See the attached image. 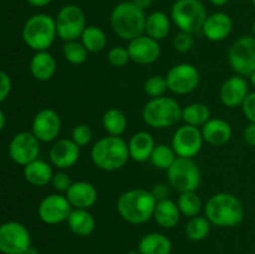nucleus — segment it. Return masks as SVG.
Returning <instances> with one entry per match:
<instances>
[{
  "mask_svg": "<svg viewBox=\"0 0 255 254\" xmlns=\"http://www.w3.org/2000/svg\"><path fill=\"white\" fill-rule=\"evenodd\" d=\"M204 216L212 226L232 228L243 222L244 207L237 196L228 192H219L206 202Z\"/></svg>",
  "mask_w": 255,
  "mask_h": 254,
  "instance_id": "nucleus-1",
  "label": "nucleus"
},
{
  "mask_svg": "<svg viewBox=\"0 0 255 254\" xmlns=\"http://www.w3.org/2000/svg\"><path fill=\"white\" fill-rule=\"evenodd\" d=\"M156 198L151 191L133 188L124 192L117 199V212L129 224H143L153 218Z\"/></svg>",
  "mask_w": 255,
  "mask_h": 254,
  "instance_id": "nucleus-2",
  "label": "nucleus"
},
{
  "mask_svg": "<svg viewBox=\"0 0 255 254\" xmlns=\"http://www.w3.org/2000/svg\"><path fill=\"white\" fill-rule=\"evenodd\" d=\"M146 17L147 15L143 9L137 6L133 1L125 0L112 9L110 24L117 36L131 41L134 37L144 34Z\"/></svg>",
  "mask_w": 255,
  "mask_h": 254,
  "instance_id": "nucleus-3",
  "label": "nucleus"
},
{
  "mask_svg": "<svg viewBox=\"0 0 255 254\" xmlns=\"http://www.w3.org/2000/svg\"><path fill=\"white\" fill-rule=\"evenodd\" d=\"M91 159L95 166L102 171H119L126 166L129 159L128 144L121 136L107 134L92 146Z\"/></svg>",
  "mask_w": 255,
  "mask_h": 254,
  "instance_id": "nucleus-4",
  "label": "nucleus"
},
{
  "mask_svg": "<svg viewBox=\"0 0 255 254\" xmlns=\"http://www.w3.org/2000/svg\"><path fill=\"white\" fill-rule=\"evenodd\" d=\"M56 37L55 17L45 12L30 16L22 27V40L35 52L49 50Z\"/></svg>",
  "mask_w": 255,
  "mask_h": 254,
  "instance_id": "nucleus-5",
  "label": "nucleus"
},
{
  "mask_svg": "<svg viewBox=\"0 0 255 254\" xmlns=\"http://www.w3.org/2000/svg\"><path fill=\"white\" fill-rule=\"evenodd\" d=\"M142 119L152 128H167L182 120V107L176 99L166 95L149 99L142 109Z\"/></svg>",
  "mask_w": 255,
  "mask_h": 254,
  "instance_id": "nucleus-6",
  "label": "nucleus"
},
{
  "mask_svg": "<svg viewBox=\"0 0 255 254\" xmlns=\"http://www.w3.org/2000/svg\"><path fill=\"white\" fill-rule=\"evenodd\" d=\"M208 12L201 0H176L171 6L172 22L179 29L189 34L201 31Z\"/></svg>",
  "mask_w": 255,
  "mask_h": 254,
  "instance_id": "nucleus-7",
  "label": "nucleus"
},
{
  "mask_svg": "<svg viewBox=\"0 0 255 254\" xmlns=\"http://www.w3.org/2000/svg\"><path fill=\"white\" fill-rule=\"evenodd\" d=\"M167 178L169 186L179 193L197 191L202 181L201 169L193 158L177 157L173 164L167 169Z\"/></svg>",
  "mask_w": 255,
  "mask_h": 254,
  "instance_id": "nucleus-8",
  "label": "nucleus"
},
{
  "mask_svg": "<svg viewBox=\"0 0 255 254\" xmlns=\"http://www.w3.org/2000/svg\"><path fill=\"white\" fill-rule=\"evenodd\" d=\"M57 37L66 41L79 40L86 29V15L76 4H66L55 16Z\"/></svg>",
  "mask_w": 255,
  "mask_h": 254,
  "instance_id": "nucleus-9",
  "label": "nucleus"
},
{
  "mask_svg": "<svg viewBox=\"0 0 255 254\" xmlns=\"http://www.w3.org/2000/svg\"><path fill=\"white\" fill-rule=\"evenodd\" d=\"M228 62L241 76H251L255 71V37L244 35L237 39L228 50Z\"/></svg>",
  "mask_w": 255,
  "mask_h": 254,
  "instance_id": "nucleus-10",
  "label": "nucleus"
},
{
  "mask_svg": "<svg viewBox=\"0 0 255 254\" xmlns=\"http://www.w3.org/2000/svg\"><path fill=\"white\" fill-rule=\"evenodd\" d=\"M31 247V236L24 224L6 222L0 226V252L2 254H24Z\"/></svg>",
  "mask_w": 255,
  "mask_h": 254,
  "instance_id": "nucleus-11",
  "label": "nucleus"
},
{
  "mask_svg": "<svg viewBox=\"0 0 255 254\" xmlns=\"http://www.w3.org/2000/svg\"><path fill=\"white\" fill-rule=\"evenodd\" d=\"M168 90L174 95H188L198 87L201 75L194 65L188 62L176 64L167 71Z\"/></svg>",
  "mask_w": 255,
  "mask_h": 254,
  "instance_id": "nucleus-12",
  "label": "nucleus"
},
{
  "mask_svg": "<svg viewBox=\"0 0 255 254\" xmlns=\"http://www.w3.org/2000/svg\"><path fill=\"white\" fill-rule=\"evenodd\" d=\"M203 143L204 139L201 128L184 124L173 133L171 146L177 157L193 158L202 151Z\"/></svg>",
  "mask_w": 255,
  "mask_h": 254,
  "instance_id": "nucleus-13",
  "label": "nucleus"
},
{
  "mask_svg": "<svg viewBox=\"0 0 255 254\" xmlns=\"http://www.w3.org/2000/svg\"><path fill=\"white\" fill-rule=\"evenodd\" d=\"M71 211L72 207L66 196L57 192L44 197L37 207L39 218L49 226H56L66 222Z\"/></svg>",
  "mask_w": 255,
  "mask_h": 254,
  "instance_id": "nucleus-14",
  "label": "nucleus"
},
{
  "mask_svg": "<svg viewBox=\"0 0 255 254\" xmlns=\"http://www.w3.org/2000/svg\"><path fill=\"white\" fill-rule=\"evenodd\" d=\"M9 154L15 163L26 166L27 163L39 158L40 141L32 132H19L10 141Z\"/></svg>",
  "mask_w": 255,
  "mask_h": 254,
  "instance_id": "nucleus-15",
  "label": "nucleus"
},
{
  "mask_svg": "<svg viewBox=\"0 0 255 254\" xmlns=\"http://www.w3.org/2000/svg\"><path fill=\"white\" fill-rule=\"evenodd\" d=\"M61 131V117L54 109H42L32 119L31 132L40 142L56 141Z\"/></svg>",
  "mask_w": 255,
  "mask_h": 254,
  "instance_id": "nucleus-16",
  "label": "nucleus"
},
{
  "mask_svg": "<svg viewBox=\"0 0 255 254\" xmlns=\"http://www.w3.org/2000/svg\"><path fill=\"white\" fill-rule=\"evenodd\" d=\"M129 59L138 65H151L156 62L161 56L159 41L152 39L148 35H139L134 37L127 45Z\"/></svg>",
  "mask_w": 255,
  "mask_h": 254,
  "instance_id": "nucleus-17",
  "label": "nucleus"
},
{
  "mask_svg": "<svg viewBox=\"0 0 255 254\" xmlns=\"http://www.w3.org/2000/svg\"><path fill=\"white\" fill-rule=\"evenodd\" d=\"M80 148L81 147L77 146L71 138L56 139L50 147V163L57 169L66 171L77 163L80 158Z\"/></svg>",
  "mask_w": 255,
  "mask_h": 254,
  "instance_id": "nucleus-18",
  "label": "nucleus"
},
{
  "mask_svg": "<svg viewBox=\"0 0 255 254\" xmlns=\"http://www.w3.org/2000/svg\"><path fill=\"white\" fill-rule=\"evenodd\" d=\"M249 95V84L246 77L234 75L222 84L219 90L221 102L228 109H237L242 106Z\"/></svg>",
  "mask_w": 255,
  "mask_h": 254,
  "instance_id": "nucleus-19",
  "label": "nucleus"
},
{
  "mask_svg": "<svg viewBox=\"0 0 255 254\" xmlns=\"http://www.w3.org/2000/svg\"><path fill=\"white\" fill-rule=\"evenodd\" d=\"M201 31L209 41H223L233 31V20L223 11L212 12L207 16Z\"/></svg>",
  "mask_w": 255,
  "mask_h": 254,
  "instance_id": "nucleus-20",
  "label": "nucleus"
},
{
  "mask_svg": "<svg viewBox=\"0 0 255 254\" xmlns=\"http://www.w3.org/2000/svg\"><path fill=\"white\" fill-rule=\"evenodd\" d=\"M65 196L72 208L76 209H90L95 206L99 198L96 187L87 181L72 182Z\"/></svg>",
  "mask_w": 255,
  "mask_h": 254,
  "instance_id": "nucleus-21",
  "label": "nucleus"
},
{
  "mask_svg": "<svg viewBox=\"0 0 255 254\" xmlns=\"http://www.w3.org/2000/svg\"><path fill=\"white\" fill-rule=\"evenodd\" d=\"M202 136L206 143L211 146H223L228 143L233 134L231 124L223 119H209L203 126L201 127Z\"/></svg>",
  "mask_w": 255,
  "mask_h": 254,
  "instance_id": "nucleus-22",
  "label": "nucleus"
},
{
  "mask_svg": "<svg viewBox=\"0 0 255 254\" xmlns=\"http://www.w3.org/2000/svg\"><path fill=\"white\" fill-rule=\"evenodd\" d=\"M127 144H128L129 158L138 163L148 161L156 146L153 136L147 131H138L132 134Z\"/></svg>",
  "mask_w": 255,
  "mask_h": 254,
  "instance_id": "nucleus-23",
  "label": "nucleus"
},
{
  "mask_svg": "<svg viewBox=\"0 0 255 254\" xmlns=\"http://www.w3.org/2000/svg\"><path fill=\"white\" fill-rule=\"evenodd\" d=\"M30 72L37 81H49L56 72V60L47 50L36 51L30 60Z\"/></svg>",
  "mask_w": 255,
  "mask_h": 254,
  "instance_id": "nucleus-24",
  "label": "nucleus"
},
{
  "mask_svg": "<svg viewBox=\"0 0 255 254\" xmlns=\"http://www.w3.org/2000/svg\"><path fill=\"white\" fill-rule=\"evenodd\" d=\"M181 212L174 201L167 198L157 201L153 212V219L161 228L172 229L179 223Z\"/></svg>",
  "mask_w": 255,
  "mask_h": 254,
  "instance_id": "nucleus-25",
  "label": "nucleus"
},
{
  "mask_svg": "<svg viewBox=\"0 0 255 254\" xmlns=\"http://www.w3.org/2000/svg\"><path fill=\"white\" fill-rule=\"evenodd\" d=\"M66 223L70 231L77 237L91 236L96 228L95 217L89 209L72 208Z\"/></svg>",
  "mask_w": 255,
  "mask_h": 254,
  "instance_id": "nucleus-26",
  "label": "nucleus"
},
{
  "mask_svg": "<svg viewBox=\"0 0 255 254\" xmlns=\"http://www.w3.org/2000/svg\"><path fill=\"white\" fill-rule=\"evenodd\" d=\"M54 173L52 164L44 159L37 158L24 166L25 179L35 187H44L51 183Z\"/></svg>",
  "mask_w": 255,
  "mask_h": 254,
  "instance_id": "nucleus-27",
  "label": "nucleus"
},
{
  "mask_svg": "<svg viewBox=\"0 0 255 254\" xmlns=\"http://www.w3.org/2000/svg\"><path fill=\"white\" fill-rule=\"evenodd\" d=\"M137 249L141 254H171L172 242L166 234L151 232L139 239Z\"/></svg>",
  "mask_w": 255,
  "mask_h": 254,
  "instance_id": "nucleus-28",
  "label": "nucleus"
},
{
  "mask_svg": "<svg viewBox=\"0 0 255 254\" xmlns=\"http://www.w3.org/2000/svg\"><path fill=\"white\" fill-rule=\"evenodd\" d=\"M171 17L164 11H152L146 17L144 34L157 41L164 40L171 31Z\"/></svg>",
  "mask_w": 255,
  "mask_h": 254,
  "instance_id": "nucleus-29",
  "label": "nucleus"
},
{
  "mask_svg": "<svg viewBox=\"0 0 255 254\" xmlns=\"http://www.w3.org/2000/svg\"><path fill=\"white\" fill-rule=\"evenodd\" d=\"M80 41L84 44L87 51L96 54V52H101L107 46V35L100 26L87 25L80 37Z\"/></svg>",
  "mask_w": 255,
  "mask_h": 254,
  "instance_id": "nucleus-30",
  "label": "nucleus"
},
{
  "mask_svg": "<svg viewBox=\"0 0 255 254\" xmlns=\"http://www.w3.org/2000/svg\"><path fill=\"white\" fill-rule=\"evenodd\" d=\"M211 119V111L208 106L202 102H192L182 107V121L189 126L201 128Z\"/></svg>",
  "mask_w": 255,
  "mask_h": 254,
  "instance_id": "nucleus-31",
  "label": "nucleus"
},
{
  "mask_svg": "<svg viewBox=\"0 0 255 254\" xmlns=\"http://www.w3.org/2000/svg\"><path fill=\"white\" fill-rule=\"evenodd\" d=\"M102 126L110 136H122L127 128V117L121 110L109 109L102 116Z\"/></svg>",
  "mask_w": 255,
  "mask_h": 254,
  "instance_id": "nucleus-32",
  "label": "nucleus"
},
{
  "mask_svg": "<svg viewBox=\"0 0 255 254\" xmlns=\"http://www.w3.org/2000/svg\"><path fill=\"white\" fill-rule=\"evenodd\" d=\"M211 222L206 216H196L189 218L186 224L184 233L186 237L192 242H201L208 237L211 232Z\"/></svg>",
  "mask_w": 255,
  "mask_h": 254,
  "instance_id": "nucleus-33",
  "label": "nucleus"
},
{
  "mask_svg": "<svg viewBox=\"0 0 255 254\" xmlns=\"http://www.w3.org/2000/svg\"><path fill=\"white\" fill-rule=\"evenodd\" d=\"M176 203L178 206L181 214L189 217V218L199 216L202 207H203L201 197L197 193V191L182 192V193H179Z\"/></svg>",
  "mask_w": 255,
  "mask_h": 254,
  "instance_id": "nucleus-34",
  "label": "nucleus"
},
{
  "mask_svg": "<svg viewBox=\"0 0 255 254\" xmlns=\"http://www.w3.org/2000/svg\"><path fill=\"white\" fill-rule=\"evenodd\" d=\"M176 158L177 154L172 148V146H168L166 143H158L154 146L151 157H149V161L156 168L167 171L173 164Z\"/></svg>",
  "mask_w": 255,
  "mask_h": 254,
  "instance_id": "nucleus-35",
  "label": "nucleus"
},
{
  "mask_svg": "<svg viewBox=\"0 0 255 254\" xmlns=\"http://www.w3.org/2000/svg\"><path fill=\"white\" fill-rule=\"evenodd\" d=\"M62 55L65 60L71 65H82L86 62L89 57V51L79 40H72V41L64 42L62 46Z\"/></svg>",
  "mask_w": 255,
  "mask_h": 254,
  "instance_id": "nucleus-36",
  "label": "nucleus"
},
{
  "mask_svg": "<svg viewBox=\"0 0 255 254\" xmlns=\"http://www.w3.org/2000/svg\"><path fill=\"white\" fill-rule=\"evenodd\" d=\"M143 91L151 99L164 96L166 92L168 91V85H167L166 76L153 75V76L148 77L143 84Z\"/></svg>",
  "mask_w": 255,
  "mask_h": 254,
  "instance_id": "nucleus-37",
  "label": "nucleus"
},
{
  "mask_svg": "<svg viewBox=\"0 0 255 254\" xmlns=\"http://www.w3.org/2000/svg\"><path fill=\"white\" fill-rule=\"evenodd\" d=\"M107 61L115 67H124L131 61L127 47L114 46L107 52Z\"/></svg>",
  "mask_w": 255,
  "mask_h": 254,
  "instance_id": "nucleus-38",
  "label": "nucleus"
},
{
  "mask_svg": "<svg viewBox=\"0 0 255 254\" xmlns=\"http://www.w3.org/2000/svg\"><path fill=\"white\" fill-rule=\"evenodd\" d=\"M71 139L79 147L87 146L92 139L91 127L86 124L76 125L71 131Z\"/></svg>",
  "mask_w": 255,
  "mask_h": 254,
  "instance_id": "nucleus-39",
  "label": "nucleus"
},
{
  "mask_svg": "<svg viewBox=\"0 0 255 254\" xmlns=\"http://www.w3.org/2000/svg\"><path fill=\"white\" fill-rule=\"evenodd\" d=\"M173 47L176 51L181 54L189 52L194 47V37L193 34H189L186 31H179L173 37Z\"/></svg>",
  "mask_w": 255,
  "mask_h": 254,
  "instance_id": "nucleus-40",
  "label": "nucleus"
},
{
  "mask_svg": "<svg viewBox=\"0 0 255 254\" xmlns=\"http://www.w3.org/2000/svg\"><path fill=\"white\" fill-rule=\"evenodd\" d=\"M72 184L71 178H70L69 174L66 173V171H62L59 169L57 172H55L54 176L51 179V186L55 189V192L57 193H66L67 189L70 188V186Z\"/></svg>",
  "mask_w": 255,
  "mask_h": 254,
  "instance_id": "nucleus-41",
  "label": "nucleus"
},
{
  "mask_svg": "<svg viewBox=\"0 0 255 254\" xmlns=\"http://www.w3.org/2000/svg\"><path fill=\"white\" fill-rule=\"evenodd\" d=\"M241 107L246 119L252 124H255V91L249 92Z\"/></svg>",
  "mask_w": 255,
  "mask_h": 254,
  "instance_id": "nucleus-42",
  "label": "nucleus"
},
{
  "mask_svg": "<svg viewBox=\"0 0 255 254\" xmlns=\"http://www.w3.org/2000/svg\"><path fill=\"white\" fill-rule=\"evenodd\" d=\"M11 91V79L4 71H0V102L4 101Z\"/></svg>",
  "mask_w": 255,
  "mask_h": 254,
  "instance_id": "nucleus-43",
  "label": "nucleus"
},
{
  "mask_svg": "<svg viewBox=\"0 0 255 254\" xmlns=\"http://www.w3.org/2000/svg\"><path fill=\"white\" fill-rule=\"evenodd\" d=\"M169 184L166 183H157L154 184L153 188L149 189L156 198V201H162V199H167L169 196Z\"/></svg>",
  "mask_w": 255,
  "mask_h": 254,
  "instance_id": "nucleus-44",
  "label": "nucleus"
},
{
  "mask_svg": "<svg viewBox=\"0 0 255 254\" xmlns=\"http://www.w3.org/2000/svg\"><path fill=\"white\" fill-rule=\"evenodd\" d=\"M243 139L248 146L255 147V124L249 122L243 131Z\"/></svg>",
  "mask_w": 255,
  "mask_h": 254,
  "instance_id": "nucleus-45",
  "label": "nucleus"
},
{
  "mask_svg": "<svg viewBox=\"0 0 255 254\" xmlns=\"http://www.w3.org/2000/svg\"><path fill=\"white\" fill-rule=\"evenodd\" d=\"M26 1L29 2L31 6L44 7V6H47V5H49L52 0H26Z\"/></svg>",
  "mask_w": 255,
  "mask_h": 254,
  "instance_id": "nucleus-46",
  "label": "nucleus"
},
{
  "mask_svg": "<svg viewBox=\"0 0 255 254\" xmlns=\"http://www.w3.org/2000/svg\"><path fill=\"white\" fill-rule=\"evenodd\" d=\"M132 1H133L137 6L141 7V9L146 10L151 6L152 2H153V0H132Z\"/></svg>",
  "mask_w": 255,
  "mask_h": 254,
  "instance_id": "nucleus-47",
  "label": "nucleus"
},
{
  "mask_svg": "<svg viewBox=\"0 0 255 254\" xmlns=\"http://www.w3.org/2000/svg\"><path fill=\"white\" fill-rule=\"evenodd\" d=\"M209 2H211L213 6H217V7H222L224 6V5L228 4L229 0H208Z\"/></svg>",
  "mask_w": 255,
  "mask_h": 254,
  "instance_id": "nucleus-48",
  "label": "nucleus"
},
{
  "mask_svg": "<svg viewBox=\"0 0 255 254\" xmlns=\"http://www.w3.org/2000/svg\"><path fill=\"white\" fill-rule=\"evenodd\" d=\"M5 124H6V119H5V115L4 112L0 110V131L5 127Z\"/></svg>",
  "mask_w": 255,
  "mask_h": 254,
  "instance_id": "nucleus-49",
  "label": "nucleus"
},
{
  "mask_svg": "<svg viewBox=\"0 0 255 254\" xmlns=\"http://www.w3.org/2000/svg\"><path fill=\"white\" fill-rule=\"evenodd\" d=\"M24 254H40L39 253V251H37L36 248H35V247H29V248L26 249V252H25Z\"/></svg>",
  "mask_w": 255,
  "mask_h": 254,
  "instance_id": "nucleus-50",
  "label": "nucleus"
},
{
  "mask_svg": "<svg viewBox=\"0 0 255 254\" xmlns=\"http://www.w3.org/2000/svg\"><path fill=\"white\" fill-rule=\"evenodd\" d=\"M249 82H251L252 86H253L255 89V71L251 75V76H249Z\"/></svg>",
  "mask_w": 255,
  "mask_h": 254,
  "instance_id": "nucleus-51",
  "label": "nucleus"
},
{
  "mask_svg": "<svg viewBox=\"0 0 255 254\" xmlns=\"http://www.w3.org/2000/svg\"><path fill=\"white\" fill-rule=\"evenodd\" d=\"M125 254H141L138 252V249H136V251H129V252H127V253H125Z\"/></svg>",
  "mask_w": 255,
  "mask_h": 254,
  "instance_id": "nucleus-52",
  "label": "nucleus"
},
{
  "mask_svg": "<svg viewBox=\"0 0 255 254\" xmlns=\"http://www.w3.org/2000/svg\"><path fill=\"white\" fill-rule=\"evenodd\" d=\"M252 35L255 37V21L253 22V26H252Z\"/></svg>",
  "mask_w": 255,
  "mask_h": 254,
  "instance_id": "nucleus-53",
  "label": "nucleus"
},
{
  "mask_svg": "<svg viewBox=\"0 0 255 254\" xmlns=\"http://www.w3.org/2000/svg\"><path fill=\"white\" fill-rule=\"evenodd\" d=\"M254 233H255V219H254Z\"/></svg>",
  "mask_w": 255,
  "mask_h": 254,
  "instance_id": "nucleus-54",
  "label": "nucleus"
},
{
  "mask_svg": "<svg viewBox=\"0 0 255 254\" xmlns=\"http://www.w3.org/2000/svg\"><path fill=\"white\" fill-rule=\"evenodd\" d=\"M252 2H253V4L255 5V0H252Z\"/></svg>",
  "mask_w": 255,
  "mask_h": 254,
  "instance_id": "nucleus-55",
  "label": "nucleus"
},
{
  "mask_svg": "<svg viewBox=\"0 0 255 254\" xmlns=\"http://www.w3.org/2000/svg\"><path fill=\"white\" fill-rule=\"evenodd\" d=\"M129 1H132V0H129Z\"/></svg>",
  "mask_w": 255,
  "mask_h": 254,
  "instance_id": "nucleus-56",
  "label": "nucleus"
}]
</instances>
